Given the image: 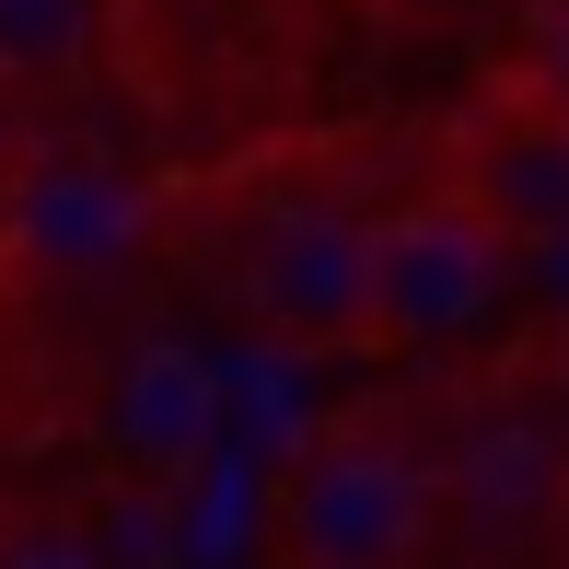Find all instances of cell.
<instances>
[{
    "label": "cell",
    "instance_id": "1",
    "mask_svg": "<svg viewBox=\"0 0 569 569\" xmlns=\"http://www.w3.org/2000/svg\"><path fill=\"white\" fill-rule=\"evenodd\" d=\"M535 256L511 244L453 174L383 198L372 232H360V360H407V349H442V338H477L511 291H523Z\"/></svg>",
    "mask_w": 569,
    "mask_h": 569
},
{
    "label": "cell",
    "instance_id": "4",
    "mask_svg": "<svg viewBox=\"0 0 569 569\" xmlns=\"http://www.w3.org/2000/svg\"><path fill=\"white\" fill-rule=\"evenodd\" d=\"M140 244V187L106 151H23L0 174V279L12 291H93Z\"/></svg>",
    "mask_w": 569,
    "mask_h": 569
},
{
    "label": "cell",
    "instance_id": "5",
    "mask_svg": "<svg viewBox=\"0 0 569 569\" xmlns=\"http://www.w3.org/2000/svg\"><path fill=\"white\" fill-rule=\"evenodd\" d=\"M442 174H453V187L477 198L523 256H558V244H569V106L535 82V70L500 59V70L477 82V106L453 117Z\"/></svg>",
    "mask_w": 569,
    "mask_h": 569
},
{
    "label": "cell",
    "instance_id": "7",
    "mask_svg": "<svg viewBox=\"0 0 569 569\" xmlns=\"http://www.w3.org/2000/svg\"><path fill=\"white\" fill-rule=\"evenodd\" d=\"M106 59V0H0V93H59Z\"/></svg>",
    "mask_w": 569,
    "mask_h": 569
},
{
    "label": "cell",
    "instance_id": "6",
    "mask_svg": "<svg viewBox=\"0 0 569 569\" xmlns=\"http://www.w3.org/2000/svg\"><path fill=\"white\" fill-rule=\"evenodd\" d=\"M221 430V383L187 338H140L117 360V396H106V453L128 465L140 488H187L198 453Z\"/></svg>",
    "mask_w": 569,
    "mask_h": 569
},
{
    "label": "cell",
    "instance_id": "9",
    "mask_svg": "<svg viewBox=\"0 0 569 569\" xmlns=\"http://www.w3.org/2000/svg\"><path fill=\"white\" fill-rule=\"evenodd\" d=\"M0 569H93V547H70V535H36V547H12Z\"/></svg>",
    "mask_w": 569,
    "mask_h": 569
},
{
    "label": "cell",
    "instance_id": "8",
    "mask_svg": "<svg viewBox=\"0 0 569 569\" xmlns=\"http://www.w3.org/2000/svg\"><path fill=\"white\" fill-rule=\"evenodd\" d=\"M511 70H535V82L569 106V0H523V36H511Z\"/></svg>",
    "mask_w": 569,
    "mask_h": 569
},
{
    "label": "cell",
    "instance_id": "3",
    "mask_svg": "<svg viewBox=\"0 0 569 569\" xmlns=\"http://www.w3.org/2000/svg\"><path fill=\"white\" fill-rule=\"evenodd\" d=\"M360 232H372V210H349V198L268 187L232 221V256H221L232 315L279 349H349L360 338Z\"/></svg>",
    "mask_w": 569,
    "mask_h": 569
},
{
    "label": "cell",
    "instance_id": "2",
    "mask_svg": "<svg viewBox=\"0 0 569 569\" xmlns=\"http://www.w3.org/2000/svg\"><path fill=\"white\" fill-rule=\"evenodd\" d=\"M442 477L396 419H338L291 453L268 500V569H419Z\"/></svg>",
    "mask_w": 569,
    "mask_h": 569
}]
</instances>
